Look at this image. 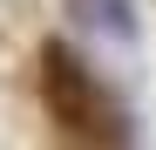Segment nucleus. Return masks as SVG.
Instances as JSON below:
<instances>
[{"label":"nucleus","mask_w":156,"mask_h":150,"mask_svg":"<svg viewBox=\"0 0 156 150\" xmlns=\"http://www.w3.org/2000/svg\"><path fill=\"white\" fill-rule=\"evenodd\" d=\"M34 68H41V103H48V116H55L68 137H88L95 130V82H88V68L75 62V48L68 41H48Z\"/></svg>","instance_id":"obj_1"}]
</instances>
